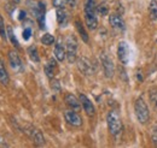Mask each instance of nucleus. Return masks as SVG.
<instances>
[{
	"label": "nucleus",
	"instance_id": "nucleus-13",
	"mask_svg": "<svg viewBox=\"0 0 157 148\" xmlns=\"http://www.w3.org/2000/svg\"><path fill=\"white\" fill-rule=\"evenodd\" d=\"M64 100H65V102H67V105L71 109V110H74V111H78L80 109H81V101H80V99H78L74 94H67L65 95V98H64Z\"/></svg>",
	"mask_w": 157,
	"mask_h": 148
},
{
	"label": "nucleus",
	"instance_id": "nucleus-30",
	"mask_svg": "<svg viewBox=\"0 0 157 148\" xmlns=\"http://www.w3.org/2000/svg\"><path fill=\"white\" fill-rule=\"evenodd\" d=\"M30 35H32V29H30V28H25V29L23 30V39L27 41V40H29Z\"/></svg>",
	"mask_w": 157,
	"mask_h": 148
},
{
	"label": "nucleus",
	"instance_id": "nucleus-22",
	"mask_svg": "<svg viewBox=\"0 0 157 148\" xmlns=\"http://www.w3.org/2000/svg\"><path fill=\"white\" fill-rule=\"evenodd\" d=\"M6 33H7V37L10 39V41L13 43V46L18 48V47H20V43H18L17 39H16V35H15L13 29H12V27H11V25H7V27H6Z\"/></svg>",
	"mask_w": 157,
	"mask_h": 148
},
{
	"label": "nucleus",
	"instance_id": "nucleus-17",
	"mask_svg": "<svg viewBox=\"0 0 157 148\" xmlns=\"http://www.w3.org/2000/svg\"><path fill=\"white\" fill-rule=\"evenodd\" d=\"M9 81H10V77H9L6 68H5L4 60L0 59V83L6 86V84H9Z\"/></svg>",
	"mask_w": 157,
	"mask_h": 148
},
{
	"label": "nucleus",
	"instance_id": "nucleus-26",
	"mask_svg": "<svg viewBox=\"0 0 157 148\" xmlns=\"http://www.w3.org/2000/svg\"><path fill=\"white\" fill-rule=\"evenodd\" d=\"M0 36L2 37L4 40H6V37H7V33H6V30H5L4 19H2V17H1V16H0Z\"/></svg>",
	"mask_w": 157,
	"mask_h": 148
},
{
	"label": "nucleus",
	"instance_id": "nucleus-19",
	"mask_svg": "<svg viewBox=\"0 0 157 148\" xmlns=\"http://www.w3.org/2000/svg\"><path fill=\"white\" fill-rule=\"evenodd\" d=\"M75 27H76V29H78V34H80V36L82 39V41L88 42V40H90L88 34H87V31H86V29H85V27H83V24L81 23L80 19H76V20H75Z\"/></svg>",
	"mask_w": 157,
	"mask_h": 148
},
{
	"label": "nucleus",
	"instance_id": "nucleus-2",
	"mask_svg": "<svg viewBox=\"0 0 157 148\" xmlns=\"http://www.w3.org/2000/svg\"><path fill=\"white\" fill-rule=\"evenodd\" d=\"M134 113H136V117L140 124H146L150 119L149 107L141 98H138L134 102Z\"/></svg>",
	"mask_w": 157,
	"mask_h": 148
},
{
	"label": "nucleus",
	"instance_id": "nucleus-32",
	"mask_svg": "<svg viewBox=\"0 0 157 148\" xmlns=\"http://www.w3.org/2000/svg\"><path fill=\"white\" fill-rule=\"evenodd\" d=\"M24 17H25V12H24V11H21L20 12V19H24Z\"/></svg>",
	"mask_w": 157,
	"mask_h": 148
},
{
	"label": "nucleus",
	"instance_id": "nucleus-31",
	"mask_svg": "<svg viewBox=\"0 0 157 148\" xmlns=\"http://www.w3.org/2000/svg\"><path fill=\"white\" fill-rule=\"evenodd\" d=\"M76 2H78L76 0H68V4H69L70 7H75L76 6Z\"/></svg>",
	"mask_w": 157,
	"mask_h": 148
},
{
	"label": "nucleus",
	"instance_id": "nucleus-28",
	"mask_svg": "<svg viewBox=\"0 0 157 148\" xmlns=\"http://www.w3.org/2000/svg\"><path fill=\"white\" fill-rule=\"evenodd\" d=\"M151 139H152V142L157 146V124H155L151 129Z\"/></svg>",
	"mask_w": 157,
	"mask_h": 148
},
{
	"label": "nucleus",
	"instance_id": "nucleus-33",
	"mask_svg": "<svg viewBox=\"0 0 157 148\" xmlns=\"http://www.w3.org/2000/svg\"><path fill=\"white\" fill-rule=\"evenodd\" d=\"M104 1H106V0H104Z\"/></svg>",
	"mask_w": 157,
	"mask_h": 148
},
{
	"label": "nucleus",
	"instance_id": "nucleus-9",
	"mask_svg": "<svg viewBox=\"0 0 157 148\" xmlns=\"http://www.w3.org/2000/svg\"><path fill=\"white\" fill-rule=\"evenodd\" d=\"M9 61H10V66L12 68L13 71L16 72H20L23 70V64H22V60H21L20 56L16 51H10L9 52Z\"/></svg>",
	"mask_w": 157,
	"mask_h": 148
},
{
	"label": "nucleus",
	"instance_id": "nucleus-21",
	"mask_svg": "<svg viewBox=\"0 0 157 148\" xmlns=\"http://www.w3.org/2000/svg\"><path fill=\"white\" fill-rule=\"evenodd\" d=\"M149 15L152 20H157V0H151L149 5Z\"/></svg>",
	"mask_w": 157,
	"mask_h": 148
},
{
	"label": "nucleus",
	"instance_id": "nucleus-3",
	"mask_svg": "<svg viewBox=\"0 0 157 148\" xmlns=\"http://www.w3.org/2000/svg\"><path fill=\"white\" fill-rule=\"evenodd\" d=\"M106 123H108V129L110 131L111 135L116 136L121 132L122 130V123H121V118L120 114L116 111H110L106 116Z\"/></svg>",
	"mask_w": 157,
	"mask_h": 148
},
{
	"label": "nucleus",
	"instance_id": "nucleus-16",
	"mask_svg": "<svg viewBox=\"0 0 157 148\" xmlns=\"http://www.w3.org/2000/svg\"><path fill=\"white\" fill-rule=\"evenodd\" d=\"M57 22L59 27H67L69 22V16L64 9H57Z\"/></svg>",
	"mask_w": 157,
	"mask_h": 148
},
{
	"label": "nucleus",
	"instance_id": "nucleus-29",
	"mask_svg": "<svg viewBox=\"0 0 157 148\" xmlns=\"http://www.w3.org/2000/svg\"><path fill=\"white\" fill-rule=\"evenodd\" d=\"M51 88H52L55 92H59V91H60V86H59V82L57 80H52V81H51Z\"/></svg>",
	"mask_w": 157,
	"mask_h": 148
},
{
	"label": "nucleus",
	"instance_id": "nucleus-1",
	"mask_svg": "<svg viewBox=\"0 0 157 148\" xmlns=\"http://www.w3.org/2000/svg\"><path fill=\"white\" fill-rule=\"evenodd\" d=\"M85 23L90 30H96L98 27L96 0H86L85 4Z\"/></svg>",
	"mask_w": 157,
	"mask_h": 148
},
{
	"label": "nucleus",
	"instance_id": "nucleus-6",
	"mask_svg": "<svg viewBox=\"0 0 157 148\" xmlns=\"http://www.w3.org/2000/svg\"><path fill=\"white\" fill-rule=\"evenodd\" d=\"M117 57H118V60H120L123 65H127V64L129 63V59H131L129 47H128V45H127L126 41H121V42L118 43Z\"/></svg>",
	"mask_w": 157,
	"mask_h": 148
},
{
	"label": "nucleus",
	"instance_id": "nucleus-5",
	"mask_svg": "<svg viewBox=\"0 0 157 148\" xmlns=\"http://www.w3.org/2000/svg\"><path fill=\"white\" fill-rule=\"evenodd\" d=\"M100 61H101V65H103L105 76H106L108 78H111V77L114 76V72H115L114 61L111 60V58L108 56L106 53H101V54H100Z\"/></svg>",
	"mask_w": 157,
	"mask_h": 148
},
{
	"label": "nucleus",
	"instance_id": "nucleus-27",
	"mask_svg": "<svg viewBox=\"0 0 157 148\" xmlns=\"http://www.w3.org/2000/svg\"><path fill=\"white\" fill-rule=\"evenodd\" d=\"M52 4L56 9H64V6L68 4V0H52Z\"/></svg>",
	"mask_w": 157,
	"mask_h": 148
},
{
	"label": "nucleus",
	"instance_id": "nucleus-23",
	"mask_svg": "<svg viewBox=\"0 0 157 148\" xmlns=\"http://www.w3.org/2000/svg\"><path fill=\"white\" fill-rule=\"evenodd\" d=\"M41 42L45 46H51V45L55 43V36L48 34V33H46L45 35H42V37H41Z\"/></svg>",
	"mask_w": 157,
	"mask_h": 148
},
{
	"label": "nucleus",
	"instance_id": "nucleus-24",
	"mask_svg": "<svg viewBox=\"0 0 157 148\" xmlns=\"http://www.w3.org/2000/svg\"><path fill=\"white\" fill-rule=\"evenodd\" d=\"M149 98H150V101L152 102V105L157 109V88H152V89H150Z\"/></svg>",
	"mask_w": 157,
	"mask_h": 148
},
{
	"label": "nucleus",
	"instance_id": "nucleus-12",
	"mask_svg": "<svg viewBox=\"0 0 157 148\" xmlns=\"http://www.w3.org/2000/svg\"><path fill=\"white\" fill-rule=\"evenodd\" d=\"M109 23H110L111 28H114L116 30H124V28H126L124 20L117 13H111L109 16Z\"/></svg>",
	"mask_w": 157,
	"mask_h": 148
},
{
	"label": "nucleus",
	"instance_id": "nucleus-18",
	"mask_svg": "<svg viewBox=\"0 0 157 148\" xmlns=\"http://www.w3.org/2000/svg\"><path fill=\"white\" fill-rule=\"evenodd\" d=\"M55 68H56V60L53 59V58H51L50 60H48V63L45 65V74L46 76L48 77V78H53V74H55Z\"/></svg>",
	"mask_w": 157,
	"mask_h": 148
},
{
	"label": "nucleus",
	"instance_id": "nucleus-7",
	"mask_svg": "<svg viewBox=\"0 0 157 148\" xmlns=\"http://www.w3.org/2000/svg\"><path fill=\"white\" fill-rule=\"evenodd\" d=\"M78 70H80L83 75H86V76L93 75V72H94V68H93L91 60H90L88 58H85V57L78 58Z\"/></svg>",
	"mask_w": 157,
	"mask_h": 148
},
{
	"label": "nucleus",
	"instance_id": "nucleus-8",
	"mask_svg": "<svg viewBox=\"0 0 157 148\" xmlns=\"http://www.w3.org/2000/svg\"><path fill=\"white\" fill-rule=\"evenodd\" d=\"M45 13H46V5L42 1H39L36 6L34 7V15L36 17V20L41 29L45 28Z\"/></svg>",
	"mask_w": 157,
	"mask_h": 148
},
{
	"label": "nucleus",
	"instance_id": "nucleus-4",
	"mask_svg": "<svg viewBox=\"0 0 157 148\" xmlns=\"http://www.w3.org/2000/svg\"><path fill=\"white\" fill-rule=\"evenodd\" d=\"M65 51H67V59L71 64L76 60L78 56V40L74 35H69L67 37V43H65Z\"/></svg>",
	"mask_w": 157,
	"mask_h": 148
},
{
	"label": "nucleus",
	"instance_id": "nucleus-11",
	"mask_svg": "<svg viewBox=\"0 0 157 148\" xmlns=\"http://www.w3.org/2000/svg\"><path fill=\"white\" fill-rule=\"evenodd\" d=\"M78 99H80V101H81V106L83 107V110L85 112L88 114V116H94V113H96V109H94V105H93V102L85 95V94H80V96H78Z\"/></svg>",
	"mask_w": 157,
	"mask_h": 148
},
{
	"label": "nucleus",
	"instance_id": "nucleus-15",
	"mask_svg": "<svg viewBox=\"0 0 157 148\" xmlns=\"http://www.w3.org/2000/svg\"><path fill=\"white\" fill-rule=\"evenodd\" d=\"M53 53H55V57H56V59H57L58 61H63V60L67 58V51H65V48H64V46H63V43H62L60 41L57 42Z\"/></svg>",
	"mask_w": 157,
	"mask_h": 148
},
{
	"label": "nucleus",
	"instance_id": "nucleus-25",
	"mask_svg": "<svg viewBox=\"0 0 157 148\" xmlns=\"http://www.w3.org/2000/svg\"><path fill=\"white\" fill-rule=\"evenodd\" d=\"M97 13H99L100 16H106V15L109 13V9H108V6L104 5V4L98 5V6H97Z\"/></svg>",
	"mask_w": 157,
	"mask_h": 148
},
{
	"label": "nucleus",
	"instance_id": "nucleus-20",
	"mask_svg": "<svg viewBox=\"0 0 157 148\" xmlns=\"http://www.w3.org/2000/svg\"><path fill=\"white\" fill-rule=\"evenodd\" d=\"M27 52H28V56H29V58H30L32 61H34V63H39L40 61L39 52H38V48H36L35 46H30V47H28Z\"/></svg>",
	"mask_w": 157,
	"mask_h": 148
},
{
	"label": "nucleus",
	"instance_id": "nucleus-14",
	"mask_svg": "<svg viewBox=\"0 0 157 148\" xmlns=\"http://www.w3.org/2000/svg\"><path fill=\"white\" fill-rule=\"evenodd\" d=\"M29 136L32 137V140L34 141V143L36 146H42L45 145V137L42 135V132L39 129H35V128H30L29 129Z\"/></svg>",
	"mask_w": 157,
	"mask_h": 148
},
{
	"label": "nucleus",
	"instance_id": "nucleus-10",
	"mask_svg": "<svg viewBox=\"0 0 157 148\" xmlns=\"http://www.w3.org/2000/svg\"><path fill=\"white\" fill-rule=\"evenodd\" d=\"M64 118L68 124L73 127H81L82 125V118L76 111H65L64 112Z\"/></svg>",
	"mask_w": 157,
	"mask_h": 148
}]
</instances>
